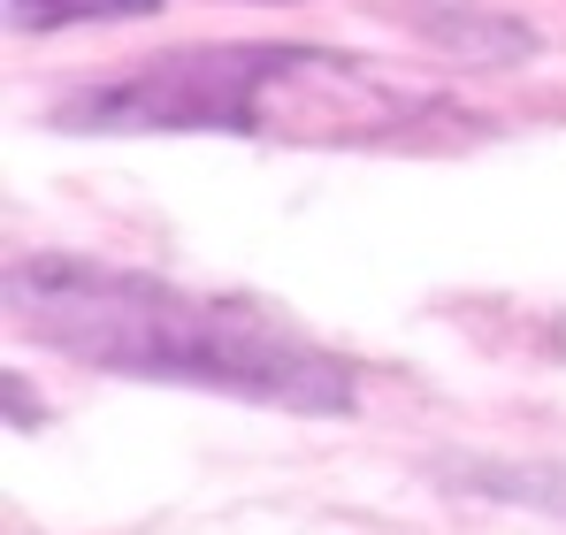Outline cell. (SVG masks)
Instances as JSON below:
<instances>
[{"label": "cell", "instance_id": "3957f363", "mask_svg": "<svg viewBox=\"0 0 566 535\" xmlns=\"http://www.w3.org/2000/svg\"><path fill=\"white\" fill-rule=\"evenodd\" d=\"M421 31H429L444 54H460V62H521V54H536V31L490 15V8H429Z\"/></svg>", "mask_w": 566, "mask_h": 535}, {"label": "cell", "instance_id": "6da1fadb", "mask_svg": "<svg viewBox=\"0 0 566 535\" xmlns=\"http://www.w3.org/2000/svg\"><path fill=\"white\" fill-rule=\"evenodd\" d=\"M0 314L15 337L99 375L185 382L238 406H276L306 421H345L360 406L353 359L322 353L283 314L222 291H185L138 268H99L77 253H23L0 275Z\"/></svg>", "mask_w": 566, "mask_h": 535}, {"label": "cell", "instance_id": "7a4b0ae2", "mask_svg": "<svg viewBox=\"0 0 566 535\" xmlns=\"http://www.w3.org/2000/svg\"><path fill=\"white\" fill-rule=\"evenodd\" d=\"M314 46H169L123 77H99L54 99L62 130H253L269 92L306 70Z\"/></svg>", "mask_w": 566, "mask_h": 535}, {"label": "cell", "instance_id": "277c9868", "mask_svg": "<svg viewBox=\"0 0 566 535\" xmlns=\"http://www.w3.org/2000/svg\"><path fill=\"white\" fill-rule=\"evenodd\" d=\"M161 0H0L8 31H70V23H130L154 15Z\"/></svg>", "mask_w": 566, "mask_h": 535}]
</instances>
